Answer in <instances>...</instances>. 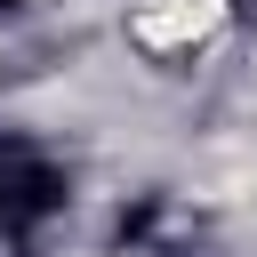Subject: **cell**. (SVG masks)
<instances>
[{"mask_svg":"<svg viewBox=\"0 0 257 257\" xmlns=\"http://www.w3.org/2000/svg\"><path fill=\"white\" fill-rule=\"evenodd\" d=\"M225 24H233V0H128L120 40L153 64H185V56L217 48Z\"/></svg>","mask_w":257,"mask_h":257,"instance_id":"obj_1","label":"cell"}]
</instances>
